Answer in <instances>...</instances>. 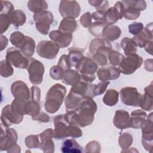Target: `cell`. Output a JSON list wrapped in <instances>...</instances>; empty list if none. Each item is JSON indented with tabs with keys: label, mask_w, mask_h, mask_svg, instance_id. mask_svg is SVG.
I'll return each instance as SVG.
<instances>
[{
	"label": "cell",
	"mask_w": 153,
	"mask_h": 153,
	"mask_svg": "<svg viewBox=\"0 0 153 153\" xmlns=\"http://www.w3.org/2000/svg\"><path fill=\"white\" fill-rule=\"evenodd\" d=\"M23 118V115L13 111L11 108V105H7L3 108L1 120V124L5 126L8 127L13 124H19Z\"/></svg>",
	"instance_id": "cell-14"
},
{
	"label": "cell",
	"mask_w": 153,
	"mask_h": 153,
	"mask_svg": "<svg viewBox=\"0 0 153 153\" xmlns=\"http://www.w3.org/2000/svg\"><path fill=\"white\" fill-rule=\"evenodd\" d=\"M143 48H145V51L148 53H149L151 55H152V41L148 42Z\"/></svg>",
	"instance_id": "cell-62"
},
{
	"label": "cell",
	"mask_w": 153,
	"mask_h": 153,
	"mask_svg": "<svg viewBox=\"0 0 153 153\" xmlns=\"http://www.w3.org/2000/svg\"><path fill=\"white\" fill-rule=\"evenodd\" d=\"M35 41L28 36H26V39L22 46L20 47V50L26 57H30L35 53Z\"/></svg>",
	"instance_id": "cell-32"
},
{
	"label": "cell",
	"mask_w": 153,
	"mask_h": 153,
	"mask_svg": "<svg viewBox=\"0 0 153 153\" xmlns=\"http://www.w3.org/2000/svg\"><path fill=\"white\" fill-rule=\"evenodd\" d=\"M8 44V39L7 37L3 36L2 35H1V51L3 50Z\"/></svg>",
	"instance_id": "cell-61"
},
{
	"label": "cell",
	"mask_w": 153,
	"mask_h": 153,
	"mask_svg": "<svg viewBox=\"0 0 153 153\" xmlns=\"http://www.w3.org/2000/svg\"><path fill=\"white\" fill-rule=\"evenodd\" d=\"M121 30L118 26L109 25L106 26L103 29L102 36L109 41H113L117 39L121 36Z\"/></svg>",
	"instance_id": "cell-26"
},
{
	"label": "cell",
	"mask_w": 153,
	"mask_h": 153,
	"mask_svg": "<svg viewBox=\"0 0 153 153\" xmlns=\"http://www.w3.org/2000/svg\"><path fill=\"white\" fill-rule=\"evenodd\" d=\"M112 45L109 41L105 38H96L91 41L89 46V50L91 54L101 53L107 56L112 50Z\"/></svg>",
	"instance_id": "cell-15"
},
{
	"label": "cell",
	"mask_w": 153,
	"mask_h": 153,
	"mask_svg": "<svg viewBox=\"0 0 153 153\" xmlns=\"http://www.w3.org/2000/svg\"><path fill=\"white\" fill-rule=\"evenodd\" d=\"M27 68L30 82L35 85L41 84L45 71L44 65L40 61L30 57L29 58V65Z\"/></svg>",
	"instance_id": "cell-5"
},
{
	"label": "cell",
	"mask_w": 153,
	"mask_h": 153,
	"mask_svg": "<svg viewBox=\"0 0 153 153\" xmlns=\"http://www.w3.org/2000/svg\"><path fill=\"white\" fill-rule=\"evenodd\" d=\"M92 16L90 12L85 13L80 18V23L84 27H89L91 24Z\"/></svg>",
	"instance_id": "cell-56"
},
{
	"label": "cell",
	"mask_w": 153,
	"mask_h": 153,
	"mask_svg": "<svg viewBox=\"0 0 153 153\" xmlns=\"http://www.w3.org/2000/svg\"><path fill=\"white\" fill-rule=\"evenodd\" d=\"M89 83L90 82L85 81L81 76L80 80L72 85L70 91L77 94H79L82 97L85 96L88 90Z\"/></svg>",
	"instance_id": "cell-31"
},
{
	"label": "cell",
	"mask_w": 153,
	"mask_h": 153,
	"mask_svg": "<svg viewBox=\"0 0 153 153\" xmlns=\"http://www.w3.org/2000/svg\"><path fill=\"white\" fill-rule=\"evenodd\" d=\"M96 111L97 105L93 98L84 96L77 108L66 112L65 118L70 124L84 127L93 122L94 114Z\"/></svg>",
	"instance_id": "cell-1"
},
{
	"label": "cell",
	"mask_w": 153,
	"mask_h": 153,
	"mask_svg": "<svg viewBox=\"0 0 153 153\" xmlns=\"http://www.w3.org/2000/svg\"><path fill=\"white\" fill-rule=\"evenodd\" d=\"M39 136L40 139L39 148L44 152H53L54 145L52 138L54 137V130L51 128H47Z\"/></svg>",
	"instance_id": "cell-17"
},
{
	"label": "cell",
	"mask_w": 153,
	"mask_h": 153,
	"mask_svg": "<svg viewBox=\"0 0 153 153\" xmlns=\"http://www.w3.org/2000/svg\"><path fill=\"white\" fill-rule=\"evenodd\" d=\"M64 72L65 71L58 65L52 66L50 70V76L51 78L56 80L62 79L63 76Z\"/></svg>",
	"instance_id": "cell-48"
},
{
	"label": "cell",
	"mask_w": 153,
	"mask_h": 153,
	"mask_svg": "<svg viewBox=\"0 0 153 153\" xmlns=\"http://www.w3.org/2000/svg\"><path fill=\"white\" fill-rule=\"evenodd\" d=\"M11 93L16 99L26 101L30 99V93L26 83L22 81H16L13 82L11 87Z\"/></svg>",
	"instance_id": "cell-16"
},
{
	"label": "cell",
	"mask_w": 153,
	"mask_h": 153,
	"mask_svg": "<svg viewBox=\"0 0 153 153\" xmlns=\"http://www.w3.org/2000/svg\"><path fill=\"white\" fill-rule=\"evenodd\" d=\"M107 25L103 22H96L91 24L88 27V30L90 33L94 36H102L103 29Z\"/></svg>",
	"instance_id": "cell-38"
},
{
	"label": "cell",
	"mask_w": 153,
	"mask_h": 153,
	"mask_svg": "<svg viewBox=\"0 0 153 153\" xmlns=\"http://www.w3.org/2000/svg\"><path fill=\"white\" fill-rule=\"evenodd\" d=\"M13 68L6 59L1 62V75L2 76L7 78L11 76L13 74Z\"/></svg>",
	"instance_id": "cell-42"
},
{
	"label": "cell",
	"mask_w": 153,
	"mask_h": 153,
	"mask_svg": "<svg viewBox=\"0 0 153 153\" xmlns=\"http://www.w3.org/2000/svg\"><path fill=\"white\" fill-rule=\"evenodd\" d=\"M59 46L53 41H41L36 48L38 56L47 59H54L59 51Z\"/></svg>",
	"instance_id": "cell-9"
},
{
	"label": "cell",
	"mask_w": 153,
	"mask_h": 153,
	"mask_svg": "<svg viewBox=\"0 0 153 153\" xmlns=\"http://www.w3.org/2000/svg\"><path fill=\"white\" fill-rule=\"evenodd\" d=\"M23 54L17 48L11 47L7 50L6 60L17 68L26 69L29 65V59L25 57Z\"/></svg>",
	"instance_id": "cell-8"
},
{
	"label": "cell",
	"mask_w": 153,
	"mask_h": 153,
	"mask_svg": "<svg viewBox=\"0 0 153 153\" xmlns=\"http://www.w3.org/2000/svg\"><path fill=\"white\" fill-rule=\"evenodd\" d=\"M119 145L123 149H128L132 144L133 137L128 133H121L118 139Z\"/></svg>",
	"instance_id": "cell-39"
},
{
	"label": "cell",
	"mask_w": 153,
	"mask_h": 153,
	"mask_svg": "<svg viewBox=\"0 0 153 153\" xmlns=\"http://www.w3.org/2000/svg\"><path fill=\"white\" fill-rule=\"evenodd\" d=\"M11 24L16 27L23 25L26 20V17L23 11L20 10H15L10 14Z\"/></svg>",
	"instance_id": "cell-29"
},
{
	"label": "cell",
	"mask_w": 153,
	"mask_h": 153,
	"mask_svg": "<svg viewBox=\"0 0 153 153\" xmlns=\"http://www.w3.org/2000/svg\"><path fill=\"white\" fill-rule=\"evenodd\" d=\"M0 24H1V34L5 32L11 24L10 15L0 14Z\"/></svg>",
	"instance_id": "cell-50"
},
{
	"label": "cell",
	"mask_w": 153,
	"mask_h": 153,
	"mask_svg": "<svg viewBox=\"0 0 153 153\" xmlns=\"http://www.w3.org/2000/svg\"><path fill=\"white\" fill-rule=\"evenodd\" d=\"M81 77L88 82H92L96 78L95 72L97 69V65L93 59L83 56L75 66Z\"/></svg>",
	"instance_id": "cell-3"
},
{
	"label": "cell",
	"mask_w": 153,
	"mask_h": 153,
	"mask_svg": "<svg viewBox=\"0 0 153 153\" xmlns=\"http://www.w3.org/2000/svg\"><path fill=\"white\" fill-rule=\"evenodd\" d=\"M88 3L94 7L97 11H105L108 7V1H88Z\"/></svg>",
	"instance_id": "cell-52"
},
{
	"label": "cell",
	"mask_w": 153,
	"mask_h": 153,
	"mask_svg": "<svg viewBox=\"0 0 153 153\" xmlns=\"http://www.w3.org/2000/svg\"><path fill=\"white\" fill-rule=\"evenodd\" d=\"M81 79V75L74 69H68L65 71L62 79V82L69 85H72Z\"/></svg>",
	"instance_id": "cell-30"
},
{
	"label": "cell",
	"mask_w": 153,
	"mask_h": 153,
	"mask_svg": "<svg viewBox=\"0 0 153 153\" xmlns=\"http://www.w3.org/2000/svg\"><path fill=\"white\" fill-rule=\"evenodd\" d=\"M41 90L37 86H32L30 88V99L40 101Z\"/></svg>",
	"instance_id": "cell-57"
},
{
	"label": "cell",
	"mask_w": 153,
	"mask_h": 153,
	"mask_svg": "<svg viewBox=\"0 0 153 153\" xmlns=\"http://www.w3.org/2000/svg\"><path fill=\"white\" fill-rule=\"evenodd\" d=\"M41 110L40 101L29 99L25 105V115L35 116L38 114Z\"/></svg>",
	"instance_id": "cell-34"
},
{
	"label": "cell",
	"mask_w": 153,
	"mask_h": 153,
	"mask_svg": "<svg viewBox=\"0 0 153 153\" xmlns=\"http://www.w3.org/2000/svg\"><path fill=\"white\" fill-rule=\"evenodd\" d=\"M72 66H75L79 60L84 56L80 51L76 49L71 48L69 50V54L68 55Z\"/></svg>",
	"instance_id": "cell-43"
},
{
	"label": "cell",
	"mask_w": 153,
	"mask_h": 153,
	"mask_svg": "<svg viewBox=\"0 0 153 153\" xmlns=\"http://www.w3.org/2000/svg\"><path fill=\"white\" fill-rule=\"evenodd\" d=\"M1 14L10 15L14 10V7L11 2L7 1H1Z\"/></svg>",
	"instance_id": "cell-49"
},
{
	"label": "cell",
	"mask_w": 153,
	"mask_h": 153,
	"mask_svg": "<svg viewBox=\"0 0 153 153\" xmlns=\"http://www.w3.org/2000/svg\"><path fill=\"white\" fill-rule=\"evenodd\" d=\"M118 97L119 93L116 90L109 89L103 98V102L107 106H112L118 103Z\"/></svg>",
	"instance_id": "cell-35"
},
{
	"label": "cell",
	"mask_w": 153,
	"mask_h": 153,
	"mask_svg": "<svg viewBox=\"0 0 153 153\" xmlns=\"http://www.w3.org/2000/svg\"><path fill=\"white\" fill-rule=\"evenodd\" d=\"M101 149V146L99 143L97 141H91L85 146V152H99Z\"/></svg>",
	"instance_id": "cell-54"
},
{
	"label": "cell",
	"mask_w": 153,
	"mask_h": 153,
	"mask_svg": "<svg viewBox=\"0 0 153 153\" xmlns=\"http://www.w3.org/2000/svg\"><path fill=\"white\" fill-rule=\"evenodd\" d=\"M139 106L145 111L152 110V82L145 88V93L141 95Z\"/></svg>",
	"instance_id": "cell-23"
},
{
	"label": "cell",
	"mask_w": 153,
	"mask_h": 153,
	"mask_svg": "<svg viewBox=\"0 0 153 153\" xmlns=\"http://www.w3.org/2000/svg\"><path fill=\"white\" fill-rule=\"evenodd\" d=\"M108 60L112 66H119L121 60L124 57V55L117 51L111 50L108 54Z\"/></svg>",
	"instance_id": "cell-41"
},
{
	"label": "cell",
	"mask_w": 153,
	"mask_h": 153,
	"mask_svg": "<svg viewBox=\"0 0 153 153\" xmlns=\"http://www.w3.org/2000/svg\"><path fill=\"white\" fill-rule=\"evenodd\" d=\"M152 123V113H151L148 117V118L142 122L140 126L142 133V145L146 151L150 152L152 151L153 145Z\"/></svg>",
	"instance_id": "cell-6"
},
{
	"label": "cell",
	"mask_w": 153,
	"mask_h": 153,
	"mask_svg": "<svg viewBox=\"0 0 153 153\" xmlns=\"http://www.w3.org/2000/svg\"><path fill=\"white\" fill-rule=\"evenodd\" d=\"M54 137L56 139H62L67 137L66 130L69 123L65 118V114L56 116L54 119Z\"/></svg>",
	"instance_id": "cell-19"
},
{
	"label": "cell",
	"mask_w": 153,
	"mask_h": 153,
	"mask_svg": "<svg viewBox=\"0 0 153 153\" xmlns=\"http://www.w3.org/2000/svg\"><path fill=\"white\" fill-rule=\"evenodd\" d=\"M38 135H29L25 139V144L29 148H36L39 147L40 142Z\"/></svg>",
	"instance_id": "cell-46"
},
{
	"label": "cell",
	"mask_w": 153,
	"mask_h": 153,
	"mask_svg": "<svg viewBox=\"0 0 153 153\" xmlns=\"http://www.w3.org/2000/svg\"><path fill=\"white\" fill-rule=\"evenodd\" d=\"M133 39L140 48L144 47L148 42L152 41V23L148 24L140 33L134 35Z\"/></svg>",
	"instance_id": "cell-21"
},
{
	"label": "cell",
	"mask_w": 153,
	"mask_h": 153,
	"mask_svg": "<svg viewBox=\"0 0 153 153\" xmlns=\"http://www.w3.org/2000/svg\"><path fill=\"white\" fill-rule=\"evenodd\" d=\"M125 7L121 1H117L114 7H111L105 11V23L107 26L112 25L118 20L123 17Z\"/></svg>",
	"instance_id": "cell-12"
},
{
	"label": "cell",
	"mask_w": 153,
	"mask_h": 153,
	"mask_svg": "<svg viewBox=\"0 0 153 153\" xmlns=\"http://www.w3.org/2000/svg\"><path fill=\"white\" fill-rule=\"evenodd\" d=\"M66 89L60 84H56L48 91L46 94L45 109L50 114L56 113L63 103Z\"/></svg>",
	"instance_id": "cell-2"
},
{
	"label": "cell",
	"mask_w": 153,
	"mask_h": 153,
	"mask_svg": "<svg viewBox=\"0 0 153 153\" xmlns=\"http://www.w3.org/2000/svg\"><path fill=\"white\" fill-rule=\"evenodd\" d=\"M49 37L60 48H62L69 46L72 40V35L71 33L64 32L59 29L50 32Z\"/></svg>",
	"instance_id": "cell-20"
},
{
	"label": "cell",
	"mask_w": 153,
	"mask_h": 153,
	"mask_svg": "<svg viewBox=\"0 0 153 153\" xmlns=\"http://www.w3.org/2000/svg\"><path fill=\"white\" fill-rule=\"evenodd\" d=\"M82 97L81 96L70 91L65 101L66 112L77 108L79 106Z\"/></svg>",
	"instance_id": "cell-25"
},
{
	"label": "cell",
	"mask_w": 153,
	"mask_h": 153,
	"mask_svg": "<svg viewBox=\"0 0 153 153\" xmlns=\"http://www.w3.org/2000/svg\"><path fill=\"white\" fill-rule=\"evenodd\" d=\"M145 68L146 71H152V59H147L145 62Z\"/></svg>",
	"instance_id": "cell-60"
},
{
	"label": "cell",
	"mask_w": 153,
	"mask_h": 153,
	"mask_svg": "<svg viewBox=\"0 0 153 153\" xmlns=\"http://www.w3.org/2000/svg\"><path fill=\"white\" fill-rule=\"evenodd\" d=\"M20 147L17 143L14 144L9 150L7 151L8 152H20Z\"/></svg>",
	"instance_id": "cell-63"
},
{
	"label": "cell",
	"mask_w": 153,
	"mask_h": 153,
	"mask_svg": "<svg viewBox=\"0 0 153 153\" xmlns=\"http://www.w3.org/2000/svg\"><path fill=\"white\" fill-rule=\"evenodd\" d=\"M26 36L24 35L23 33L19 31H16L11 33L10 41L11 44L18 49H20L22 45L25 41Z\"/></svg>",
	"instance_id": "cell-37"
},
{
	"label": "cell",
	"mask_w": 153,
	"mask_h": 153,
	"mask_svg": "<svg viewBox=\"0 0 153 153\" xmlns=\"http://www.w3.org/2000/svg\"><path fill=\"white\" fill-rule=\"evenodd\" d=\"M120 71L118 68L114 66L102 67L97 71V75L101 81H108L116 79L120 75Z\"/></svg>",
	"instance_id": "cell-22"
},
{
	"label": "cell",
	"mask_w": 153,
	"mask_h": 153,
	"mask_svg": "<svg viewBox=\"0 0 153 153\" xmlns=\"http://www.w3.org/2000/svg\"><path fill=\"white\" fill-rule=\"evenodd\" d=\"M142 63V58L135 53L124 57L118 66V69L120 72L125 75H130L139 68Z\"/></svg>",
	"instance_id": "cell-4"
},
{
	"label": "cell",
	"mask_w": 153,
	"mask_h": 153,
	"mask_svg": "<svg viewBox=\"0 0 153 153\" xmlns=\"http://www.w3.org/2000/svg\"><path fill=\"white\" fill-rule=\"evenodd\" d=\"M32 118L33 120L38 121L42 123H48L50 121V117L44 112H39L38 114L32 116Z\"/></svg>",
	"instance_id": "cell-58"
},
{
	"label": "cell",
	"mask_w": 153,
	"mask_h": 153,
	"mask_svg": "<svg viewBox=\"0 0 153 153\" xmlns=\"http://www.w3.org/2000/svg\"><path fill=\"white\" fill-rule=\"evenodd\" d=\"M105 11H96L92 14L91 16L96 22L105 23Z\"/></svg>",
	"instance_id": "cell-59"
},
{
	"label": "cell",
	"mask_w": 153,
	"mask_h": 153,
	"mask_svg": "<svg viewBox=\"0 0 153 153\" xmlns=\"http://www.w3.org/2000/svg\"><path fill=\"white\" fill-rule=\"evenodd\" d=\"M93 60L97 65L100 66H104L107 64L106 56L101 53H94L93 54Z\"/></svg>",
	"instance_id": "cell-55"
},
{
	"label": "cell",
	"mask_w": 153,
	"mask_h": 153,
	"mask_svg": "<svg viewBox=\"0 0 153 153\" xmlns=\"http://www.w3.org/2000/svg\"><path fill=\"white\" fill-rule=\"evenodd\" d=\"M82 135V130L78 126L69 124L67 126L66 136L67 137H79Z\"/></svg>",
	"instance_id": "cell-44"
},
{
	"label": "cell",
	"mask_w": 153,
	"mask_h": 153,
	"mask_svg": "<svg viewBox=\"0 0 153 153\" xmlns=\"http://www.w3.org/2000/svg\"><path fill=\"white\" fill-rule=\"evenodd\" d=\"M113 123L115 127L121 130L131 127L132 126V121L128 112L121 109L115 112Z\"/></svg>",
	"instance_id": "cell-18"
},
{
	"label": "cell",
	"mask_w": 153,
	"mask_h": 153,
	"mask_svg": "<svg viewBox=\"0 0 153 153\" xmlns=\"http://www.w3.org/2000/svg\"><path fill=\"white\" fill-rule=\"evenodd\" d=\"M121 2L125 7L126 6L133 7L138 9L140 11L145 10L146 8V4L145 1H141V0L130 1V0H129V1H122Z\"/></svg>",
	"instance_id": "cell-45"
},
{
	"label": "cell",
	"mask_w": 153,
	"mask_h": 153,
	"mask_svg": "<svg viewBox=\"0 0 153 153\" xmlns=\"http://www.w3.org/2000/svg\"><path fill=\"white\" fill-rule=\"evenodd\" d=\"M128 32L131 34L133 35H136L139 33H140L143 29L144 27L142 23L134 22L131 24H130V25H128Z\"/></svg>",
	"instance_id": "cell-51"
},
{
	"label": "cell",
	"mask_w": 153,
	"mask_h": 153,
	"mask_svg": "<svg viewBox=\"0 0 153 153\" xmlns=\"http://www.w3.org/2000/svg\"><path fill=\"white\" fill-rule=\"evenodd\" d=\"M120 45L126 56L135 54L137 52V45L133 38H124L121 41Z\"/></svg>",
	"instance_id": "cell-28"
},
{
	"label": "cell",
	"mask_w": 153,
	"mask_h": 153,
	"mask_svg": "<svg viewBox=\"0 0 153 153\" xmlns=\"http://www.w3.org/2000/svg\"><path fill=\"white\" fill-rule=\"evenodd\" d=\"M120 98L122 102L131 106H139L141 94L139 93L135 87H127L123 88L120 92Z\"/></svg>",
	"instance_id": "cell-11"
},
{
	"label": "cell",
	"mask_w": 153,
	"mask_h": 153,
	"mask_svg": "<svg viewBox=\"0 0 153 153\" xmlns=\"http://www.w3.org/2000/svg\"><path fill=\"white\" fill-rule=\"evenodd\" d=\"M109 83V81H100L97 85L94 84L93 88V96L94 97L103 94L105 91Z\"/></svg>",
	"instance_id": "cell-47"
},
{
	"label": "cell",
	"mask_w": 153,
	"mask_h": 153,
	"mask_svg": "<svg viewBox=\"0 0 153 153\" xmlns=\"http://www.w3.org/2000/svg\"><path fill=\"white\" fill-rule=\"evenodd\" d=\"M76 27L77 23L75 19L71 17H66L63 18V19L61 21L59 27V30L72 34L76 30Z\"/></svg>",
	"instance_id": "cell-27"
},
{
	"label": "cell",
	"mask_w": 153,
	"mask_h": 153,
	"mask_svg": "<svg viewBox=\"0 0 153 153\" xmlns=\"http://www.w3.org/2000/svg\"><path fill=\"white\" fill-rule=\"evenodd\" d=\"M125 7V11L123 15V17H124L127 20H135L137 19L140 14V11L138 9L131 7V6H124Z\"/></svg>",
	"instance_id": "cell-40"
},
{
	"label": "cell",
	"mask_w": 153,
	"mask_h": 153,
	"mask_svg": "<svg viewBox=\"0 0 153 153\" xmlns=\"http://www.w3.org/2000/svg\"><path fill=\"white\" fill-rule=\"evenodd\" d=\"M1 150H9L17 141V133L13 128H9L2 124L1 126Z\"/></svg>",
	"instance_id": "cell-10"
},
{
	"label": "cell",
	"mask_w": 153,
	"mask_h": 153,
	"mask_svg": "<svg viewBox=\"0 0 153 153\" xmlns=\"http://www.w3.org/2000/svg\"><path fill=\"white\" fill-rule=\"evenodd\" d=\"M29 10L35 13L45 11L48 8V4L45 1L31 0L27 2Z\"/></svg>",
	"instance_id": "cell-36"
},
{
	"label": "cell",
	"mask_w": 153,
	"mask_h": 153,
	"mask_svg": "<svg viewBox=\"0 0 153 153\" xmlns=\"http://www.w3.org/2000/svg\"><path fill=\"white\" fill-rule=\"evenodd\" d=\"M81 8L75 1H62L59 5V13L63 18L78 17L80 14Z\"/></svg>",
	"instance_id": "cell-13"
},
{
	"label": "cell",
	"mask_w": 153,
	"mask_h": 153,
	"mask_svg": "<svg viewBox=\"0 0 153 153\" xmlns=\"http://www.w3.org/2000/svg\"><path fill=\"white\" fill-rule=\"evenodd\" d=\"M35 22L36 28L41 34L47 35L50 29V25L53 22V15L49 11H42L35 13L33 16Z\"/></svg>",
	"instance_id": "cell-7"
},
{
	"label": "cell",
	"mask_w": 153,
	"mask_h": 153,
	"mask_svg": "<svg viewBox=\"0 0 153 153\" xmlns=\"http://www.w3.org/2000/svg\"><path fill=\"white\" fill-rule=\"evenodd\" d=\"M57 65L61 67L65 71L69 69L72 66L69 60L68 56L66 54H63L60 56Z\"/></svg>",
	"instance_id": "cell-53"
},
{
	"label": "cell",
	"mask_w": 153,
	"mask_h": 153,
	"mask_svg": "<svg viewBox=\"0 0 153 153\" xmlns=\"http://www.w3.org/2000/svg\"><path fill=\"white\" fill-rule=\"evenodd\" d=\"M61 151L63 153L82 152V148L74 139L65 140L62 145Z\"/></svg>",
	"instance_id": "cell-24"
},
{
	"label": "cell",
	"mask_w": 153,
	"mask_h": 153,
	"mask_svg": "<svg viewBox=\"0 0 153 153\" xmlns=\"http://www.w3.org/2000/svg\"><path fill=\"white\" fill-rule=\"evenodd\" d=\"M146 113L142 109H137L133 111L130 117L132 121L131 127L134 128H140V124L146 118Z\"/></svg>",
	"instance_id": "cell-33"
}]
</instances>
